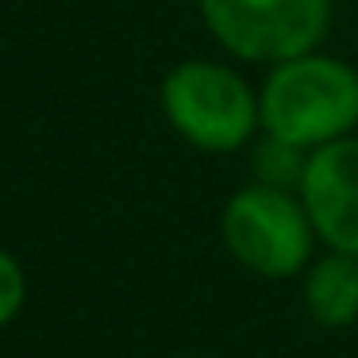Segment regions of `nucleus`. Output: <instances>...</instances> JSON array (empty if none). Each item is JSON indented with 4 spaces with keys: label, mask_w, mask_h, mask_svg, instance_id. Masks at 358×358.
<instances>
[{
    "label": "nucleus",
    "mask_w": 358,
    "mask_h": 358,
    "mask_svg": "<svg viewBox=\"0 0 358 358\" xmlns=\"http://www.w3.org/2000/svg\"><path fill=\"white\" fill-rule=\"evenodd\" d=\"M258 112L266 135L301 150L339 143L358 127V70L320 50L278 62L258 89Z\"/></svg>",
    "instance_id": "nucleus-1"
},
{
    "label": "nucleus",
    "mask_w": 358,
    "mask_h": 358,
    "mask_svg": "<svg viewBox=\"0 0 358 358\" xmlns=\"http://www.w3.org/2000/svg\"><path fill=\"white\" fill-rule=\"evenodd\" d=\"M162 112L170 127L196 150L235 155L262 135L258 93L231 66L189 58L162 78Z\"/></svg>",
    "instance_id": "nucleus-2"
},
{
    "label": "nucleus",
    "mask_w": 358,
    "mask_h": 358,
    "mask_svg": "<svg viewBox=\"0 0 358 358\" xmlns=\"http://www.w3.org/2000/svg\"><path fill=\"white\" fill-rule=\"evenodd\" d=\"M224 250L262 281L301 278L316 258V227L293 189L250 185L235 189L220 212Z\"/></svg>",
    "instance_id": "nucleus-3"
},
{
    "label": "nucleus",
    "mask_w": 358,
    "mask_h": 358,
    "mask_svg": "<svg viewBox=\"0 0 358 358\" xmlns=\"http://www.w3.org/2000/svg\"><path fill=\"white\" fill-rule=\"evenodd\" d=\"M212 39L239 62L278 66L320 50L335 0H196Z\"/></svg>",
    "instance_id": "nucleus-4"
},
{
    "label": "nucleus",
    "mask_w": 358,
    "mask_h": 358,
    "mask_svg": "<svg viewBox=\"0 0 358 358\" xmlns=\"http://www.w3.org/2000/svg\"><path fill=\"white\" fill-rule=\"evenodd\" d=\"M296 196H301L312 227H316L320 247L358 258V139L355 135L312 150Z\"/></svg>",
    "instance_id": "nucleus-5"
},
{
    "label": "nucleus",
    "mask_w": 358,
    "mask_h": 358,
    "mask_svg": "<svg viewBox=\"0 0 358 358\" xmlns=\"http://www.w3.org/2000/svg\"><path fill=\"white\" fill-rule=\"evenodd\" d=\"M304 316L324 331H347L358 324V258L324 250L301 273Z\"/></svg>",
    "instance_id": "nucleus-6"
},
{
    "label": "nucleus",
    "mask_w": 358,
    "mask_h": 358,
    "mask_svg": "<svg viewBox=\"0 0 358 358\" xmlns=\"http://www.w3.org/2000/svg\"><path fill=\"white\" fill-rule=\"evenodd\" d=\"M312 150H301L293 143L278 139V135H258L255 150H250V170H255L258 185H273V189H301L304 166H308Z\"/></svg>",
    "instance_id": "nucleus-7"
},
{
    "label": "nucleus",
    "mask_w": 358,
    "mask_h": 358,
    "mask_svg": "<svg viewBox=\"0 0 358 358\" xmlns=\"http://www.w3.org/2000/svg\"><path fill=\"white\" fill-rule=\"evenodd\" d=\"M27 301V278H24V266L8 255V250H0V327L12 324L20 316Z\"/></svg>",
    "instance_id": "nucleus-8"
}]
</instances>
